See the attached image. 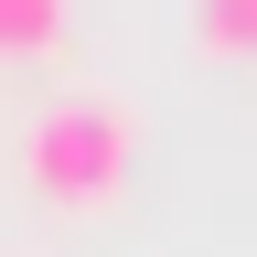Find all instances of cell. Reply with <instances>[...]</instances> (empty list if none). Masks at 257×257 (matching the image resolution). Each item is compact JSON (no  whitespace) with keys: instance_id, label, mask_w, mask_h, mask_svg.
Here are the masks:
<instances>
[{"instance_id":"1","label":"cell","mask_w":257,"mask_h":257,"mask_svg":"<svg viewBox=\"0 0 257 257\" xmlns=\"http://www.w3.org/2000/svg\"><path fill=\"white\" fill-rule=\"evenodd\" d=\"M22 172L43 204H107L128 172V107L118 96H54L22 128Z\"/></svg>"},{"instance_id":"2","label":"cell","mask_w":257,"mask_h":257,"mask_svg":"<svg viewBox=\"0 0 257 257\" xmlns=\"http://www.w3.org/2000/svg\"><path fill=\"white\" fill-rule=\"evenodd\" d=\"M64 32V0H0V54H43Z\"/></svg>"},{"instance_id":"3","label":"cell","mask_w":257,"mask_h":257,"mask_svg":"<svg viewBox=\"0 0 257 257\" xmlns=\"http://www.w3.org/2000/svg\"><path fill=\"white\" fill-rule=\"evenodd\" d=\"M193 22L214 54H257V0H193Z\"/></svg>"}]
</instances>
